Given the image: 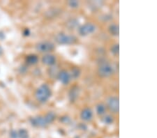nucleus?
Returning a JSON list of instances; mask_svg holds the SVG:
<instances>
[{
	"instance_id": "nucleus-3",
	"label": "nucleus",
	"mask_w": 157,
	"mask_h": 138,
	"mask_svg": "<svg viewBox=\"0 0 157 138\" xmlns=\"http://www.w3.org/2000/svg\"><path fill=\"white\" fill-rule=\"evenodd\" d=\"M56 41L59 44H72L76 41V38L71 35H68L66 34L61 33L57 35L55 38Z\"/></svg>"
},
{
	"instance_id": "nucleus-12",
	"label": "nucleus",
	"mask_w": 157,
	"mask_h": 138,
	"mask_svg": "<svg viewBox=\"0 0 157 138\" xmlns=\"http://www.w3.org/2000/svg\"><path fill=\"white\" fill-rule=\"evenodd\" d=\"M109 32L110 33L113 35V36H117L119 34V27L117 24H111L110 27H109Z\"/></svg>"
},
{
	"instance_id": "nucleus-10",
	"label": "nucleus",
	"mask_w": 157,
	"mask_h": 138,
	"mask_svg": "<svg viewBox=\"0 0 157 138\" xmlns=\"http://www.w3.org/2000/svg\"><path fill=\"white\" fill-rule=\"evenodd\" d=\"M81 118L84 121H90L92 119L93 117V112L90 108H85L81 112Z\"/></svg>"
},
{
	"instance_id": "nucleus-17",
	"label": "nucleus",
	"mask_w": 157,
	"mask_h": 138,
	"mask_svg": "<svg viewBox=\"0 0 157 138\" xmlns=\"http://www.w3.org/2000/svg\"><path fill=\"white\" fill-rule=\"evenodd\" d=\"M119 45L118 44H116L115 46H113L112 47V48H111V52H112V53L115 55H117L119 53Z\"/></svg>"
},
{
	"instance_id": "nucleus-19",
	"label": "nucleus",
	"mask_w": 157,
	"mask_h": 138,
	"mask_svg": "<svg viewBox=\"0 0 157 138\" xmlns=\"http://www.w3.org/2000/svg\"><path fill=\"white\" fill-rule=\"evenodd\" d=\"M69 4L71 7H77L78 6V2L77 1H71L70 2Z\"/></svg>"
},
{
	"instance_id": "nucleus-1",
	"label": "nucleus",
	"mask_w": 157,
	"mask_h": 138,
	"mask_svg": "<svg viewBox=\"0 0 157 138\" xmlns=\"http://www.w3.org/2000/svg\"><path fill=\"white\" fill-rule=\"evenodd\" d=\"M55 119V115L54 113L49 112L45 115V117L43 116H38L35 117H32L30 119L33 126L35 127H45L47 125H48L50 123H52Z\"/></svg>"
},
{
	"instance_id": "nucleus-13",
	"label": "nucleus",
	"mask_w": 157,
	"mask_h": 138,
	"mask_svg": "<svg viewBox=\"0 0 157 138\" xmlns=\"http://www.w3.org/2000/svg\"><path fill=\"white\" fill-rule=\"evenodd\" d=\"M17 138H29L28 131L25 129H20L17 131Z\"/></svg>"
},
{
	"instance_id": "nucleus-15",
	"label": "nucleus",
	"mask_w": 157,
	"mask_h": 138,
	"mask_svg": "<svg viewBox=\"0 0 157 138\" xmlns=\"http://www.w3.org/2000/svg\"><path fill=\"white\" fill-rule=\"evenodd\" d=\"M103 121L106 124H110L113 122V117L110 116V115H107V116L103 117Z\"/></svg>"
},
{
	"instance_id": "nucleus-5",
	"label": "nucleus",
	"mask_w": 157,
	"mask_h": 138,
	"mask_svg": "<svg viewBox=\"0 0 157 138\" xmlns=\"http://www.w3.org/2000/svg\"><path fill=\"white\" fill-rule=\"evenodd\" d=\"M95 30L96 26L94 24L92 23H86L80 27L78 32L81 36H87L94 32Z\"/></svg>"
},
{
	"instance_id": "nucleus-4",
	"label": "nucleus",
	"mask_w": 157,
	"mask_h": 138,
	"mask_svg": "<svg viewBox=\"0 0 157 138\" xmlns=\"http://www.w3.org/2000/svg\"><path fill=\"white\" fill-rule=\"evenodd\" d=\"M113 71L114 70L113 66L110 64H108V63H103V64H101L98 69V75L103 77L110 76L113 73Z\"/></svg>"
},
{
	"instance_id": "nucleus-14",
	"label": "nucleus",
	"mask_w": 157,
	"mask_h": 138,
	"mask_svg": "<svg viewBox=\"0 0 157 138\" xmlns=\"http://www.w3.org/2000/svg\"><path fill=\"white\" fill-rule=\"evenodd\" d=\"M97 112L98 114H103L105 112V107L103 104H98L97 107Z\"/></svg>"
},
{
	"instance_id": "nucleus-11",
	"label": "nucleus",
	"mask_w": 157,
	"mask_h": 138,
	"mask_svg": "<svg viewBox=\"0 0 157 138\" xmlns=\"http://www.w3.org/2000/svg\"><path fill=\"white\" fill-rule=\"evenodd\" d=\"M38 61H39V58L35 54H30L26 57V62L29 65L36 64Z\"/></svg>"
},
{
	"instance_id": "nucleus-8",
	"label": "nucleus",
	"mask_w": 157,
	"mask_h": 138,
	"mask_svg": "<svg viewBox=\"0 0 157 138\" xmlns=\"http://www.w3.org/2000/svg\"><path fill=\"white\" fill-rule=\"evenodd\" d=\"M71 74L67 71H62L58 74V79L64 84H69L71 81Z\"/></svg>"
},
{
	"instance_id": "nucleus-9",
	"label": "nucleus",
	"mask_w": 157,
	"mask_h": 138,
	"mask_svg": "<svg viewBox=\"0 0 157 138\" xmlns=\"http://www.w3.org/2000/svg\"><path fill=\"white\" fill-rule=\"evenodd\" d=\"M42 62L44 64L48 65V66H52L56 63V58H55L54 55L48 54L43 57Z\"/></svg>"
},
{
	"instance_id": "nucleus-7",
	"label": "nucleus",
	"mask_w": 157,
	"mask_h": 138,
	"mask_svg": "<svg viewBox=\"0 0 157 138\" xmlns=\"http://www.w3.org/2000/svg\"><path fill=\"white\" fill-rule=\"evenodd\" d=\"M108 105L111 111L114 113H117L119 112V99L118 98L112 96L110 97L108 100Z\"/></svg>"
},
{
	"instance_id": "nucleus-16",
	"label": "nucleus",
	"mask_w": 157,
	"mask_h": 138,
	"mask_svg": "<svg viewBox=\"0 0 157 138\" xmlns=\"http://www.w3.org/2000/svg\"><path fill=\"white\" fill-rule=\"evenodd\" d=\"M80 74V71L78 69H74L72 71V74L71 75V76H73L74 78H76V77H79Z\"/></svg>"
},
{
	"instance_id": "nucleus-18",
	"label": "nucleus",
	"mask_w": 157,
	"mask_h": 138,
	"mask_svg": "<svg viewBox=\"0 0 157 138\" xmlns=\"http://www.w3.org/2000/svg\"><path fill=\"white\" fill-rule=\"evenodd\" d=\"M10 137H11V138H17V131L12 130V131L10 132Z\"/></svg>"
},
{
	"instance_id": "nucleus-6",
	"label": "nucleus",
	"mask_w": 157,
	"mask_h": 138,
	"mask_svg": "<svg viewBox=\"0 0 157 138\" xmlns=\"http://www.w3.org/2000/svg\"><path fill=\"white\" fill-rule=\"evenodd\" d=\"M55 48V45L51 42L45 41L39 43L37 44L36 49L40 52H47L52 51V50Z\"/></svg>"
},
{
	"instance_id": "nucleus-2",
	"label": "nucleus",
	"mask_w": 157,
	"mask_h": 138,
	"mask_svg": "<svg viewBox=\"0 0 157 138\" xmlns=\"http://www.w3.org/2000/svg\"><path fill=\"white\" fill-rule=\"evenodd\" d=\"M51 89L45 84L40 85L35 93V97L36 100L40 103L46 102L51 96Z\"/></svg>"
},
{
	"instance_id": "nucleus-20",
	"label": "nucleus",
	"mask_w": 157,
	"mask_h": 138,
	"mask_svg": "<svg viewBox=\"0 0 157 138\" xmlns=\"http://www.w3.org/2000/svg\"><path fill=\"white\" fill-rule=\"evenodd\" d=\"M2 53H3V50H2V47H0V55H2Z\"/></svg>"
}]
</instances>
